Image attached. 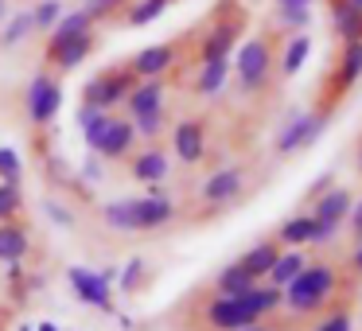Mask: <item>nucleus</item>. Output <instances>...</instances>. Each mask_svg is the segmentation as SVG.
<instances>
[{
    "label": "nucleus",
    "instance_id": "obj_1",
    "mask_svg": "<svg viewBox=\"0 0 362 331\" xmlns=\"http://www.w3.org/2000/svg\"><path fill=\"white\" fill-rule=\"evenodd\" d=\"M339 296V269L323 257H312L292 284H284V312L308 320V315H323Z\"/></svg>",
    "mask_w": 362,
    "mask_h": 331
},
{
    "label": "nucleus",
    "instance_id": "obj_2",
    "mask_svg": "<svg viewBox=\"0 0 362 331\" xmlns=\"http://www.w3.org/2000/svg\"><path fill=\"white\" fill-rule=\"evenodd\" d=\"M230 66H234V79H238V90H242V94H250V98L265 94L269 82L276 79V40H273V32H257L245 43H238Z\"/></svg>",
    "mask_w": 362,
    "mask_h": 331
},
{
    "label": "nucleus",
    "instance_id": "obj_3",
    "mask_svg": "<svg viewBox=\"0 0 362 331\" xmlns=\"http://www.w3.org/2000/svg\"><path fill=\"white\" fill-rule=\"evenodd\" d=\"M82 141H86V152L110 160V164H125V160L133 156V149L141 144L133 121L121 117V113H98V117L82 129Z\"/></svg>",
    "mask_w": 362,
    "mask_h": 331
},
{
    "label": "nucleus",
    "instance_id": "obj_4",
    "mask_svg": "<svg viewBox=\"0 0 362 331\" xmlns=\"http://www.w3.org/2000/svg\"><path fill=\"white\" fill-rule=\"evenodd\" d=\"M136 86V74L129 71V63H113L105 71H98L94 79L82 86V105H94L102 113H113L125 105V98L133 94Z\"/></svg>",
    "mask_w": 362,
    "mask_h": 331
},
{
    "label": "nucleus",
    "instance_id": "obj_5",
    "mask_svg": "<svg viewBox=\"0 0 362 331\" xmlns=\"http://www.w3.org/2000/svg\"><path fill=\"white\" fill-rule=\"evenodd\" d=\"M59 110H63V82H59L55 71H35L24 86V113L35 129H47L55 125Z\"/></svg>",
    "mask_w": 362,
    "mask_h": 331
},
{
    "label": "nucleus",
    "instance_id": "obj_6",
    "mask_svg": "<svg viewBox=\"0 0 362 331\" xmlns=\"http://www.w3.org/2000/svg\"><path fill=\"white\" fill-rule=\"evenodd\" d=\"M358 79H362V43H343V51L335 55L327 79H323V98H320L315 110L331 113L354 90V82H358Z\"/></svg>",
    "mask_w": 362,
    "mask_h": 331
},
{
    "label": "nucleus",
    "instance_id": "obj_7",
    "mask_svg": "<svg viewBox=\"0 0 362 331\" xmlns=\"http://www.w3.org/2000/svg\"><path fill=\"white\" fill-rule=\"evenodd\" d=\"M327 121H331V113H323V110L292 113V117L284 121L281 129H276V137H273V152H276V156H296V152L312 149V144L323 137Z\"/></svg>",
    "mask_w": 362,
    "mask_h": 331
},
{
    "label": "nucleus",
    "instance_id": "obj_8",
    "mask_svg": "<svg viewBox=\"0 0 362 331\" xmlns=\"http://www.w3.org/2000/svg\"><path fill=\"white\" fill-rule=\"evenodd\" d=\"M261 315L253 312L250 296H218L214 292L211 300L203 304V323L211 331H242L250 323H257Z\"/></svg>",
    "mask_w": 362,
    "mask_h": 331
},
{
    "label": "nucleus",
    "instance_id": "obj_9",
    "mask_svg": "<svg viewBox=\"0 0 362 331\" xmlns=\"http://www.w3.org/2000/svg\"><path fill=\"white\" fill-rule=\"evenodd\" d=\"M66 284H71L74 300L86 308H98L105 315H117V304H113V284L102 281L98 269H86V265H71L66 269Z\"/></svg>",
    "mask_w": 362,
    "mask_h": 331
},
{
    "label": "nucleus",
    "instance_id": "obj_10",
    "mask_svg": "<svg viewBox=\"0 0 362 331\" xmlns=\"http://www.w3.org/2000/svg\"><path fill=\"white\" fill-rule=\"evenodd\" d=\"M242 32H245V16H242V12L218 16V20H214V24L203 32V40H199V63H206V59H230V55L238 51Z\"/></svg>",
    "mask_w": 362,
    "mask_h": 331
},
{
    "label": "nucleus",
    "instance_id": "obj_11",
    "mask_svg": "<svg viewBox=\"0 0 362 331\" xmlns=\"http://www.w3.org/2000/svg\"><path fill=\"white\" fill-rule=\"evenodd\" d=\"M206 121L203 117H183L172 125V156L180 160L183 168H199L206 160Z\"/></svg>",
    "mask_w": 362,
    "mask_h": 331
},
{
    "label": "nucleus",
    "instance_id": "obj_12",
    "mask_svg": "<svg viewBox=\"0 0 362 331\" xmlns=\"http://www.w3.org/2000/svg\"><path fill=\"white\" fill-rule=\"evenodd\" d=\"M180 51H183V40H164V43H148L141 47L133 59H129V71L136 79H168L180 63Z\"/></svg>",
    "mask_w": 362,
    "mask_h": 331
},
{
    "label": "nucleus",
    "instance_id": "obj_13",
    "mask_svg": "<svg viewBox=\"0 0 362 331\" xmlns=\"http://www.w3.org/2000/svg\"><path fill=\"white\" fill-rule=\"evenodd\" d=\"M245 191V168L230 164V168H214L211 175L203 180V187H199V199H203L206 207H226L234 203V199H242Z\"/></svg>",
    "mask_w": 362,
    "mask_h": 331
},
{
    "label": "nucleus",
    "instance_id": "obj_14",
    "mask_svg": "<svg viewBox=\"0 0 362 331\" xmlns=\"http://www.w3.org/2000/svg\"><path fill=\"white\" fill-rule=\"evenodd\" d=\"M94 47H98L94 32L78 35V40H66V43H47V47H43V63H47V71H55V74H71L94 55Z\"/></svg>",
    "mask_w": 362,
    "mask_h": 331
},
{
    "label": "nucleus",
    "instance_id": "obj_15",
    "mask_svg": "<svg viewBox=\"0 0 362 331\" xmlns=\"http://www.w3.org/2000/svg\"><path fill=\"white\" fill-rule=\"evenodd\" d=\"M129 175H133L136 183H164L168 175H172V156H168L164 144H144V149H133V156L125 160Z\"/></svg>",
    "mask_w": 362,
    "mask_h": 331
},
{
    "label": "nucleus",
    "instance_id": "obj_16",
    "mask_svg": "<svg viewBox=\"0 0 362 331\" xmlns=\"http://www.w3.org/2000/svg\"><path fill=\"white\" fill-rule=\"evenodd\" d=\"M156 110H168V79H136L133 94L125 98V117L136 121Z\"/></svg>",
    "mask_w": 362,
    "mask_h": 331
},
{
    "label": "nucleus",
    "instance_id": "obj_17",
    "mask_svg": "<svg viewBox=\"0 0 362 331\" xmlns=\"http://www.w3.org/2000/svg\"><path fill=\"white\" fill-rule=\"evenodd\" d=\"M312 219L320 222H331V226H343L346 219H351V207H354V191L343 187V183H335V187H327L320 199H312Z\"/></svg>",
    "mask_w": 362,
    "mask_h": 331
},
{
    "label": "nucleus",
    "instance_id": "obj_18",
    "mask_svg": "<svg viewBox=\"0 0 362 331\" xmlns=\"http://www.w3.org/2000/svg\"><path fill=\"white\" fill-rule=\"evenodd\" d=\"M32 253V230L24 219L0 222V265H20Z\"/></svg>",
    "mask_w": 362,
    "mask_h": 331
},
{
    "label": "nucleus",
    "instance_id": "obj_19",
    "mask_svg": "<svg viewBox=\"0 0 362 331\" xmlns=\"http://www.w3.org/2000/svg\"><path fill=\"white\" fill-rule=\"evenodd\" d=\"M230 71H234L230 59H206V63H199V74H195V82H191L195 98H218L230 82Z\"/></svg>",
    "mask_w": 362,
    "mask_h": 331
},
{
    "label": "nucleus",
    "instance_id": "obj_20",
    "mask_svg": "<svg viewBox=\"0 0 362 331\" xmlns=\"http://www.w3.org/2000/svg\"><path fill=\"white\" fill-rule=\"evenodd\" d=\"M312 234H315V219L312 211H296L288 214V219L276 226V242H281V250H304V245H312Z\"/></svg>",
    "mask_w": 362,
    "mask_h": 331
},
{
    "label": "nucleus",
    "instance_id": "obj_21",
    "mask_svg": "<svg viewBox=\"0 0 362 331\" xmlns=\"http://www.w3.org/2000/svg\"><path fill=\"white\" fill-rule=\"evenodd\" d=\"M276 257H281V242H276V238H265V242L250 245V250H245L242 257H238V265H242L245 273L253 277V281H265Z\"/></svg>",
    "mask_w": 362,
    "mask_h": 331
},
{
    "label": "nucleus",
    "instance_id": "obj_22",
    "mask_svg": "<svg viewBox=\"0 0 362 331\" xmlns=\"http://www.w3.org/2000/svg\"><path fill=\"white\" fill-rule=\"evenodd\" d=\"M331 8V28H335L339 43H362V12L346 0H327Z\"/></svg>",
    "mask_w": 362,
    "mask_h": 331
},
{
    "label": "nucleus",
    "instance_id": "obj_23",
    "mask_svg": "<svg viewBox=\"0 0 362 331\" xmlns=\"http://www.w3.org/2000/svg\"><path fill=\"white\" fill-rule=\"evenodd\" d=\"M308 55H312V35L308 32L292 35V40L284 43V51L276 55V74H281V79H296V74L304 71Z\"/></svg>",
    "mask_w": 362,
    "mask_h": 331
},
{
    "label": "nucleus",
    "instance_id": "obj_24",
    "mask_svg": "<svg viewBox=\"0 0 362 331\" xmlns=\"http://www.w3.org/2000/svg\"><path fill=\"white\" fill-rule=\"evenodd\" d=\"M211 284H214V292H218V296H245V292H250L257 281H253V277L245 273L238 261H230V265H222L218 273H214Z\"/></svg>",
    "mask_w": 362,
    "mask_h": 331
},
{
    "label": "nucleus",
    "instance_id": "obj_25",
    "mask_svg": "<svg viewBox=\"0 0 362 331\" xmlns=\"http://www.w3.org/2000/svg\"><path fill=\"white\" fill-rule=\"evenodd\" d=\"M94 28H98V24H94V20H90L82 8H66V12H63V20H59V24L51 28L47 43H66V40H78V35H90Z\"/></svg>",
    "mask_w": 362,
    "mask_h": 331
},
{
    "label": "nucleus",
    "instance_id": "obj_26",
    "mask_svg": "<svg viewBox=\"0 0 362 331\" xmlns=\"http://www.w3.org/2000/svg\"><path fill=\"white\" fill-rule=\"evenodd\" d=\"M35 24H32V8H20L12 12L8 20H4V28H0V51H16L24 40H32Z\"/></svg>",
    "mask_w": 362,
    "mask_h": 331
},
{
    "label": "nucleus",
    "instance_id": "obj_27",
    "mask_svg": "<svg viewBox=\"0 0 362 331\" xmlns=\"http://www.w3.org/2000/svg\"><path fill=\"white\" fill-rule=\"evenodd\" d=\"M304 265H308V253H304V250H281V257L273 261V269H269L265 281H269V284H276V289H284V284L296 281Z\"/></svg>",
    "mask_w": 362,
    "mask_h": 331
},
{
    "label": "nucleus",
    "instance_id": "obj_28",
    "mask_svg": "<svg viewBox=\"0 0 362 331\" xmlns=\"http://www.w3.org/2000/svg\"><path fill=\"white\" fill-rule=\"evenodd\" d=\"M245 296H250L253 312H257L261 320H269V315H276L284 308V289H276V284H269V281H257Z\"/></svg>",
    "mask_w": 362,
    "mask_h": 331
},
{
    "label": "nucleus",
    "instance_id": "obj_29",
    "mask_svg": "<svg viewBox=\"0 0 362 331\" xmlns=\"http://www.w3.org/2000/svg\"><path fill=\"white\" fill-rule=\"evenodd\" d=\"M172 4H175V0H133L121 20H125L129 28H148V24H156Z\"/></svg>",
    "mask_w": 362,
    "mask_h": 331
},
{
    "label": "nucleus",
    "instance_id": "obj_30",
    "mask_svg": "<svg viewBox=\"0 0 362 331\" xmlns=\"http://www.w3.org/2000/svg\"><path fill=\"white\" fill-rule=\"evenodd\" d=\"M144 281H148V261H144V257H129L125 265H121V273H117V289L125 292V296H133V292L144 289Z\"/></svg>",
    "mask_w": 362,
    "mask_h": 331
},
{
    "label": "nucleus",
    "instance_id": "obj_31",
    "mask_svg": "<svg viewBox=\"0 0 362 331\" xmlns=\"http://www.w3.org/2000/svg\"><path fill=\"white\" fill-rule=\"evenodd\" d=\"M133 129H136V141L141 144H160V137H164V129H168V110H156V113L136 117Z\"/></svg>",
    "mask_w": 362,
    "mask_h": 331
},
{
    "label": "nucleus",
    "instance_id": "obj_32",
    "mask_svg": "<svg viewBox=\"0 0 362 331\" xmlns=\"http://www.w3.org/2000/svg\"><path fill=\"white\" fill-rule=\"evenodd\" d=\"M63 12H66L63 0H35V4H32V24H35V32H47V35H51V28L63 20Z\"/></svg>",
    "mask_w": 362,
    "mask_h": 331
},
{
    "label": "nucleus",
    "instance_id": "obj_33",
    "mask_svg": "<svg viewBox=\"0 0 362 331\" xmlns=\"http://www.w3.org/2000/svg\"><path fill=\"white\" fill-rule=\"evenodd\" d=\"M276 28H281V32H292V35L308 32V28H312V8H288V4H276Z\"/></svg>",
    "mask_w": 362,
    "mask_h": 331
},
{
    "label": "nucleus",
    "instance_id": "obj_34",
    "mask_svg": "<svg viewBox=\"0 0 362 331\" xmlns=\"http://www.w3.org/2000/svg\"><path fill=\"white\" fill-rule=\"evenodd\" d=\"M129 4H133V0H82V12H86L94 24H105V20H113V16H125Z\"/></svg>",
    "mask_w": 362,
    "mask_h": 331
},
{
    "label": "nucleus",
    "instance_id": "obj_35",
    "mask_svg": "<svg viewBox=\"0 0 362 331\" xmlns=\"http://www.w3.org/2000/svg\"><path fill=\"white\" fill-rule=\"evenodd\" d=\"M20 214H24V191H20V183L0 180V222H12Z\"/></svg>",
    "mask_w": 362,
    "mask_h": 331
},
{
    "label": "nucleus",
    "instance_id": "obj_36",
    "mask_svg": "<svg viewBox=\"0 0 362 331\" xmlns=\"http://www.w3.org/2000/svg\"><path fill=\"white\" fill-rule=\"evenodd\" d=\"M351 327H354L351 308H339V304H331L327 312H323L320 320L312 323V331H351Z\"/></svg>",
    "mask_w": 362,
    "mask_h": 331
},
{
    "label": "nucleus",
    "instance_id": "obj_37",
    "mask_svg": "<svg viewBox=\"0 0 362 331\" xmlns=\"http://www.w3.org/2000/svg\"><path fill=\"white\" fill-rule=\"evenodd\" d=\"M0 180L4 183H24V160H20L16 149L0 144Z\"/></svg>",
    "mask_w": 362,
    "mask_h": 331
},
{
    "label": "nucleus",
    "instance_id": "obj_38",
    "mask_svg": "<svg viewBox=\"0 0 362 331\" xmlns=\"http://www.w3.org/2000/svg\"><path fill=\"white\" fill-rule=\"evenodd\" d=\"M43 211L51 214V222H55V226H74V211H71V207H63V203H55V199H47V203H43Z\"/></svg>",
    "mask_w": 362,
    "mask_h": 331
},
{
    "label": "nucleus",
    "instance_id": "obj_39",
    "mask_svg": "<svg viewBox=\"0 0 362 331\" xmlns=\"http://www.w3.org/2000/svg\"><path fill=\"white\" fill-rule=\"evenodd\" d=\"M102 164H105V160L90 152V156L82 160V168H78V172H82V180H86V183H98V180H102V175H105V168H102Z\"/></svg>",
    "mask_w": 362,
    "mask_h": 331
},
{
    "label": "nucleus",
    "instance_id": "obj_40",
    "mask_svg": "<svg viewBox=\"0 0 362 331\" xmlns=\"http://www.w3.org/2000/svg\"><path fill=\"white\" fill-rule=\"evenodd\" d=\"M339 230L343 226H331V222H320L315 219V234H312V245H331L339 238Z\"/></svg>",
    "mask_w": 362,
    "mask_h": 331
},
{
    "label": "nucleus",
    "instance_id": "obj_41",
    "mask_svg": "<svg viewBox=\"0 0 362 331\" xmlns=\"http://www.w3.org/2000/svg\"><path fill=\"white\" fill-rule=\"evenodd\" d=\"M346 273H351L354 281H362V242H354L351 253H346Z\"/></svg>",
    "mask_w": 362,
    "mask_h": 331
},
{
    "label": "nucleus",
    "instance_id": "obj_42",
    "mask_svg": "<svg viewBox=\"0 0 362 331\" xmlns=\"http://www.w3.org/2000/svg\"><path fill=\"white\" fill-rule=\"evenodd\" d=\"M327 187H335V172H323L320 180H315L312 187H308V195H304V199H308V203H312V199H320V195H323V191H327Z\"/></svg>",
    "mask_w": 362,
    "mask_h": 331
},
{
    "label": "nucleus",
    "instance_id": "obj_43",
    "mask_svg": "<svg viewBox=\"0 0 362 331\" xmlns=\"http://www.w3.org/2000/svg\"><path fill=\"white\" fill-rule=\"evenodd\" d=\"M346 226H351L354 242H362V199H354V207H351V219H346Z\"/></svg>",
    "mask_w": 362,
    "mask_h": 331
},
{
    "label": "nucleus",
    "instance_id": "obj_44",
    "mask_svg": "<svg viewBox=\"0 0 362 331\" xmlns=\"http://www.w3.org/2000/svg\"><path fill=\"white\" fill-rule=\"evenodd\" d=\"M354 172L362 175V133H358V141H354Z\"/></svg>",
    "mask_w": 362,
    "mask_h": 331
},
{
    "label": "nucleus",
    "instance_id": "obj_45",
    "mask_svg": "<svg viewBox=\"0 0 362 331\" xmlns=\"http://www.w3.org/2000/svg\"><path fill=\"white\" fill-rule=\"evenodd\" d=\"M242 331H281V327H273L269 320H257V323H250V327H242Z\"/></svg>",
    "mask_w": 362,
    "mask_h": 331
},
{
    "label": "nucleus",
    "instance_id": "obj_46",
    "mask_svg": "<svg viewBox=\"0 0 362 331\" xmlns=\"http://www.w3.org/2000/svg\"><path fill=\"white\" fill-rule=\"evenodd\" d=\"M35 331H63V327H59L55 320H40V323H35Z\"/></svg>",
    "mask_w": 362,
    "mask_h": 331
},
{
    "label": "nucleus",
    "instance_id": "obj_47",
    "mask_svg": "<svg viewBox=\"0 0 362 331\" xmlns=\"http://www.w3.org/2000/svg\"><path fill=\"white\" fill-rule=\"evenodd\" d=\"M276 4H288V8H312V0H276Z\"/></svg>",
    "mask_w": 362,
    "mask_h": 331
},
{
    "label": "nucleus",
    "instance_id": "obj_48",
    "mask_svg": "<svg viewBox=\"0 0 362 331\" xmlns=\"http://www.w3.org/2000/svg\"><path fill=\"white\" fill-rule=\"evenodd\" d=\"M8 20V0H0V24Z\"/></svg>",
    "mask_w": 362,
    "mask_h": 331
},
{
    "label": "nucleus",
    "instance_id": "obj_49",
    "mask_svg": "<svg viewBox=\"0 0 362 331\" xmlns=\"http://www.w3.org/2000/svg\"><path fill=\"white\" fill-rule=\"evenodd\" d=\"M16 331H35V323H24V327H16Z\"/></svg>",
    "mask_w": 362,
    "mask_h": 331
},
{
    "label": "nucleus",
    "instance_id": "obj_50",
    "mask_svg": "<svg viewBox=\"0 0 362 331\" xmlns=\"http://www.w3.org/2000/svg\"><path fill=\"white\" fill-rule=\"evenodd\" d=\"M346 4H354V8H358V12H362V0H346Z\"/></svg>",
    "mask_w": 362,
    "mask_h": 331
},
{
    "label": "nucleus",
    "instance_id": "obj_51",
    "mask_svg": "<svg viewBox=\"0 0 362 331\" xmlns=\"http://www.w3.org/2000/svg\"><path fill=\"white\" fill-rule=\"evenodd\" d=\"M281 331H292V327H281Z\"/></svg>",
    "mask_w": 362,
    "mask_h": 331
}]
</instances>
